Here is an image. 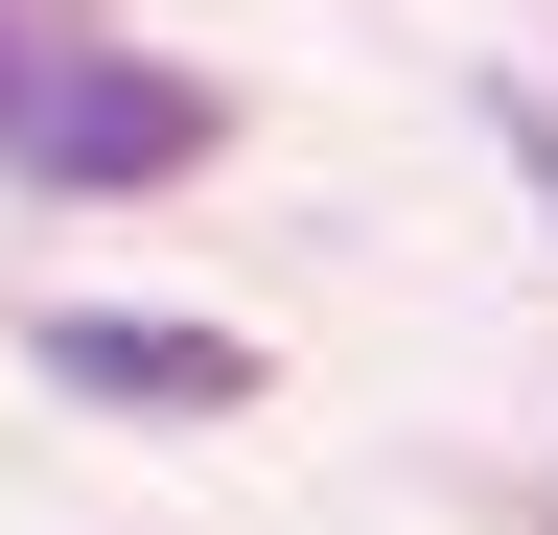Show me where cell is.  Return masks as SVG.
Listing matches in <instances>:
<instances>
[{"label":"cell","instance_id":"1","mask_svg":"<svg viewBox=\"0 0 558 535\" xmlns=\"http://www.w3.org/2000/svg\"><path fill=\"white\" fill-rule=\"evenodd\" d=\"M233 117H209V71H140V47H47L24 117H0V163L24 186H186Z\"/></svg>","mask_w":558,"mask_h":535},{"label":"cell","instance_id":"3","mask_svg":"<svg viewBox=\"0 0 558 535\" xmlns=\"http://www.w3.org/2000/svg\"><path fill=\"white\" fill-rule=\"evenodd\" d=\"M24 71H47V24H0V117H24Z\"/></svg>","mask_w":558,"mask_h":535},{"label":"cell","instance_id":"2","mask_svg":"<svg viewBox=\"0 0 558 535\" xmlns=\"http://www.w3.org/2000/svg\"><path fill=\"white\" fill-rule=\"evenodd\" d=\"M47 373L117 396V420H233V396H256L233 326H163V303H47Z\"/></svg>","mask_w":558,"mask_h":535},{"label":"cell","instance_id":"4","mask_svg":"<svg viewBox=\"0 0 558 535\" xmlns=\"http://www.w3.org/2000/svg\"><path fill=\"white\" fill-rule=\"evenodd\" d=\"M535 186H558V117H535Z\"/></svg>","mask_w":558,"mask_h":535}]
</instances>
